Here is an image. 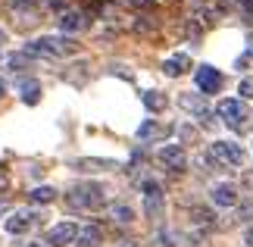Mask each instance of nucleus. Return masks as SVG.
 <instances>
[{"label": "nucleus", "mask_w": 253, "mask_h": 247, "mask_svg": "<svg viewBox=\"0 0 253 247\" xmlns=\"http://www.w3.org/2000/svg\"><path fill=\"white\" fill-rule=\"evenodd\" d=\"M116 160H97V156H87V160H75V169L84 172H100V169H116Z\"/></svg>", "instance_id": "obj_17"}, {"label": "nucleus", "mask_w": 253, "mask_h": 247, "mask_svg": "<svg viewBox=\"0 0 253 247\" xmlns=\"http://www.w3.org/2000/svg\"><path fill=\"white\" fill-rule=\"evenodd\" d=\"M188 69H191V56L188 53H178V56H172V60H166V63H163V72H166V75H181V72H188Z\"/></svg>", "instance_id": "obj_16"}, {"label": "nucleus", "mask_w": 253, "mask_h": 247, "mask_svg": "<svg viewBox=\"0 0 253 247\" xmlns=\"http://www.w3.org/2000/svg\"><path fill=\"white\" fill-rule=\"evenodd\" d=\"M19 97H22V103L35 106L41 100V82H35V78H25V82H19Z\"/></svg>", "instance_id": "obj_11"}, {"label": "nucleus", "mask_w": 253, "mask_h": 247, "mask_svg": "<svg viewBox=\"0 0 253 247\" xmlns=\"http://www.w3.org/2000/svg\"><path fill=\"white\" fill-rule=\"evenodd\" d=\"M25 53L28 56H69V53H75V41H72V38L44 35V38L28 41L25 44Z\"/></svg>", "instance_id": "obj_1"}, {"label": "nucleus", "mask_w": 253, "mask_h": 247, "mask_svg": "<svg viewBox=\"0 0 253 247\" xmlns=\"http://www.w3.org/2000/svg\"><path fill=\"white\" fill-rule=\"evenodd\" d=\"M166 135H169V125H160V122H153V119H147L138 128L141 141H157V138H166Z\"/></svg>", "instance_id": "obj_14"}, {"label": "nucleus", "mask_w": 253, "mask_h": 247, "mask_svg": "<svg viewBox=\"0 0 253 247\" xmlns=\"http://www.w3.org/2000/svg\"><path fill=\"white\" fill-rule=\"evenodd\" d=\"M210 156L219 166H244V160H247L244 147L238 141H212L210 144Z\"/></svg>", "instance_id": "obj_3"}, {"label": "nucleus", "mask_w": 253, "mask_h": 247, "mask_svg": "<svg viewBox=\"0 0 253 247\" xmlns=\"http://www.w3.org/2000/svg\"><path fill=\"white\" fill-rule=\"evenodd\" d=\"M178 106L181 110H191V113H197L200 119H207V103H203V97H197V94H181L178 97Z\"/></svg>", "instance_id": "obj_15"}, {"label": "nucleus", "mask_w": 253, "mask_h": 247, "mask_svg": "<svg viewBox=\"0 0 253 247\" xmlns=\"http://www.w3.org/2000/svg\"><path fill=\"white\" fill-rule=\"evenodd\" d=\"M235 3H241L244 9H253V0H235Z\"/></svg>", "instance_id": "obj_27"}, {"label": "nucleus", "mask_w": 253, "mask_h": 247, "mask_svg": "<svg viewBox=\"0 0 253 247\" xmlns=\"http://www.w3.org/2000/svg\"><path fill=\"white\" fill-rule=\"evenodd\" d=\"M0 44H3V28H0Z\"/></svg>", "instance_id": "obj_30"}, {"label": "nucleus", "mask_w": 253, "mask_h": 247, "mask_svg": "<svg viewBox=\"0 0 253 247\" xmlns=\"http://www.w3.org/2000/svg\"><path fill=\"white\" fill-rule=\"evenodd\" d=\"M160 163L172 172H181L188 166V156H184V150L178 144H166V147H160Z\"/></svg>", "instance_id": "obj_8"}, {"label": "nucleus", "mask_w": 253, "mask_h": 247, "mask_svg": "<svg viewBox=\"0 0 253 247\" xmlns=\"http://www.w3.org/2000/svg\"><path fill=\"white\" fill-rule=\"evenodd\" d=\"M216 113H219L225 122H231V125H241V122L247 119V103H244V100H235V97H228V100H219Z\"/></svg>", "instance_id": "obj_6"}, {"label": "nucleus", "mask_w": 253, "mask_h": 247, "mask_svg": "<svg viewBox=\"0 0 253 247\" xmlns=\"http://www.w3.org/2000/svg\"><path fill=\"white\" fill-rule=\"evenodd\" d=\"M0 97H3V82H0Z\"/></svg>", "instance_id": "obj_31"}, {"label": "nucleus", "mask_w": 253, "mask_h": 247, "mask_svg": "<svg viewBox=\"0 0 253 247\" xmlns=\"http://www.w3.org/2000/svg\"><path fill=\"white\" fill-rule=\"evenodd\" d=\"M35 3H38V0H13L16 9H28V6H35Z\"/></svg>", "instance_id": "obj_24"}, {"label": "nucleus", "mask_w": 253, "mask_h": 247, "mask_svg": "<svg viewBox=\"0 0 253 247\" xmlns=\"http://www.w3.org/2000/svg\"><path fill=\"white\" fill-rule=\"evenodd\" d=\"M194 82H197V88L203 94H216L222 88V72L212 69V66H200L197 72H194Z\"/></svg>", "instance_id": "obj_7"}, {"label": "nucleus", "mask_w": 253, "mask_h": 247, "mask_svg": "<svg viewBox=\"0 0 253 247\" xmlns=\"http://www.w3.org/2000/svg\"><path fill=\"white\" fill-rule=\"evenodd\" d=\"M163 206H166V200H163L160 185L157 182H144V213H147V219H160Z\"/></svg>", "instance_id": "obj_5"}, {"label": "nucleus", "mask_w": 253, "mask_h": 247, "mask_svg": "<svg viewBox=\"0 0 253 247\" xmlns=\"http://www.w3.org/2000/svg\"><path fill=\"white\" fill-rule=\"evenodd\" d=\"M35 225V213H28V210H16V213H9L6 216V222H3V229L9 235H25L28 229Z\"/></svg>", "instance_id": "obj_9"}, {"label": "nucleus", "mask_w": 253, "mask_h": 247, "mask_svg": "<svg viewBox=\"0 0 253 247\" xmlns=\"http://www.w3.org/2000/svg\"><path fill=\"white\" fill-rule=\"evenodd\" d=\"M22 247H47V244H41V241H28V244H22Z\"/></svg>", "instance_id": "obj_28"}, {"label": "nucleus", "mask_w": 253, "mask_h": 247, "mask_svg": "<svg viewBox=\"0 0 253 247\" xmlns=\"http://www.w3.org/2000/svg\"><path fill=\"white\" fill-rule=\"evenodd\" d=\"M210 197H212V203H216V206H238V191L231 185H216Z\"/></svg>", "instance_id": "obj_10"}, {"label": "nucleus", "mask_w": 253, "mask_h": 247, "mask_svg": "<svg viewBox=\"0 0 253 247\" xmlns=\"http://www.w3.org/2000/svg\"><path fill=\"white\" fill-rule=\"evenodd\" d=\"M79 238V225L75 222H56L50 232H47V247H69Z\"/></svg>", "instance_id": "obj_4"}, {"label": "nucleus", "mask_w": 253, "mask_h": 247, "mask_svg": "<svg viewBox=\"0 0 253 247\" xmlns=\"http://www.w3.org/2000/svg\"><path fill=\"white\" fill-rule=\"evenodd\" d=\"M131 3H134V6H141V9H147V6L153 3V0H131Z\"/></svg>", "instance_id": "obj_25"}, {"label": "nucleus", "mask_w": 253, "mask_h": 247, "mask_svg": "<svg viewBox=\"0 0 253 247\" xmlns=\"http://www.w3.org/2000/svg\"><path fill=\"white\" fill-rule=\"evenodd\" d=\"M247 41H250V53H253V38H247Z\"/></svg>", "instance_id": "obj_29"}, {"label": "nucleus", "mask_w": 253, "mask_h": 247, "mask_svg": "<svg viewBox=\"0 0 253 247\" xmlns=\"http://www.w3.org/2000/svg\"><path fill=\"white\" fill-rule=\"evenodd\" d=\"M79 28H84V16L79 13V9H66V13L60 16V32L72 35V32H79Z\"/></svg>", "instance_id": "obj_12"}, {"label": "nucleus", "mask_w": 253, "mask_h": 247, "mask_svg": "<svg viewBox=\"0 0 253 247\" xmlns=\"http://www.w3.org/2000/svg\"><path fill=\"white\" fill-rule=\"evenodd\" d=\"M141 100H144V106H147L150 113H160V110H166V106H169L166 94H160V91H144Z\"/></svg>", "instance_id": "obj_18"}, {"label": "nucleus", "mask_w": 253, "mask_h": 247, "mask_svg": "<svg viewBox=\"0 0 253 247\" xmlns=\"http://www.w3.org/2000/svg\"><path fill=\"white\" fill-rule=\"evenodd\" d=\"M103 241V232L97 229V225H84L79 229V238H75V247H97Z\"/></svg>", "instance_id": "obj_13"}, {"label": "nucleus", "mask_w": 253, "mask_h": 247, "mask_svg": "<svg viewBox=\"0 0 253 247\" xmlns=\"http://www.w3.org/2000/svg\"><path fill=\"white\" fill-rule=\"evenodd\" d=\"M191 216H194V222H197V225H210L212 222V213L210 210H194Z\"/></svg>", "instance_id": "obj_21"}, {"label": "nucleus", "mask_w": 253, "mask_h": 247, "mask_svg": "<svg viewBox=\"0 0 253 247\" xmlns=\"http://www.w3.org/2000/svg\"><path fill=\"white\" fill-rule=\"evenodd\" d=\"M113 219L122 222V225H128V222L134 219V210H131V206H125V203H116V206H113Z\"/></svg>", "instance_id": "obj_20"}, {"label": "nucleus", "mask_w": 253, "mask_h": 247, "mask_svg": "<svg viewBox=\"0 0 253 247\" xmlns=\"http://www.w3.org/2000/svg\"><path fill=\"white\" fill-rule=\"evenodd\" d=\"M28 63V53H16V56H9V66H13V72L16 69H22Z\"/></svg>", "instance_id": "obj_22"}, {"label": "nucleus", "mask_w": 253, "mask_h": 247, "mask_svg": "<svg viewBox=\"0 0 253 247\" xmlns=\"http://www.w3.org/2000/svg\"><path fill=\"white\" fill-rule=\"evenodd\" d=\"M103 200H106L103 185L97 182H82L69 191V203L79 206V210H97V206H103Z\"/></svg>", "instance_id": "obj_2"}, {"label": "nucleus", "mask_w": 253, "mask_h": 247, "mask_svg": "<svg viewBox=\"0 0 253 247\" xmlns=\"http://www.w3.org/2000/svg\"><path fill=\"white\" fill-rule=\"evenodd\" d=\"M32 197L35 203H53L56 200V188H50V185H38V188H32Z\"/></svg>", "instance_id": "obj_19"}, {"label": "nucleus", "mask_w": 253, "mask_h": 247, "mask_svg": "<svg viewBox=\"0 0 253 247\" xmlns=\"http://www.w3.org/2000/svg\"><path fill=\"white\" fill-rule=\"evenodd\" d=\"M0 213H3V200H0Z\"/></svg>", "instance_id": "obj_32"}, {"label": "nucleus", "mask_w": 253, "mask_h": 247, "mask_svg": "<svg viewBox=\"0 0 253 247\" xmlns=\"http://www.w3.org/2000/svg\"><path fill=\"white\" fill-rule=\"evenodd\" d=\"M241 94H244L247 100H253V78H244V82H241Z\"/></svg>", "instance_id": "obj_23"}, {"label": "nucleus", "mask_w": 253, "mask_h": 247, "mask_svg": "<svg viewBox=\"0 0 253 247\" xmlns=\"http://www.w3.org/2000/svg\"><path fill=\"white\" fill-rule=\"evenodd\" d=\"M244 244H250V247H253V229H247V232H244Z\"/></svg>", "instance_id": "obj_26"}]
</instances>
